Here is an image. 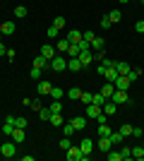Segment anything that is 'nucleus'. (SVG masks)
Returning <instances> with one entry per match:
<instances>
[{"label":"nucleus","instance_id":"1","mask_svg":"<svg viewBox=\"0 0 144 161\" xmlns=\"http://www.w3.org/2000/svg\"><path fill=\"white\" fill-rule=\"evenodd\" d=\"M65 156H67V161H89V154H84L79 147H75V144H70V149L65 152Z\"/></svg>","mask_w":144,"mask_h":161},{"label":"nucleus","instance_id":"2","mask_svg":"<svg viewBox=\"0 0 144 161\" xmlns=\"http://www.w3.org/2000/svg\"><path fill=\"white\" fill-rule=\"evenodd\" d=\"M0 154L5 156V159H12L17 154V142H3L0 144Z\"/></svg>","mask_w":144,"mask_h":161},{"label":"nucleus","instance_id":"3","mask_svg":"<svg viewBox=\"0 0 144 161\" xmlns=\"http://www.w3.org/2000/svg\"><path fill=\"white\" fill-rule=\"evenodd\" d=\"M48 67H51L53 72H65V70H67V60H65V58H58V55H55L53 60L48 63Z\"/></svg>","mask_w":144,"mask_h":161},{"label":"nucleus","instance_id":"4","mask_svg":"<svg viewBox=\"0 0 144 161\" xmlns=\"http://www.w3.org/2000/svg\"><path fill=\"white\" fill-rule=\"evenodd\" d=\"M110 101H115L118 106H120V103H132V101H130V94H127L125 89H115V92H113V96H110Z\"/></svg>","mask_w":144,"mask_h":161},{"label":"nucleus","instance_id":"5","mask_svg":"<svg viewBox=\"0 0 144 161\" xmlns=\"http://www.w3.org/2000/svg\"><path fill=\"white\" fill-rule=\"evenodd\" d=\"M51 89H53V84H51V82L39 80V84H36V92H39L41 96H51Z\"/></svg>","mask_w":144,"mask_h":161},{"label":"nucleus","instance_id":"6","mask_svg":"<svg viewBox=\"0 0 144 161\" xmlns=\"http://www.w3.org/2000/svg\"><path fill=\"white\" fill-rule=\"evenodd\" d=\"M113 84H115V89H125V92H127V89H130V84H132V82L127 80V75H118V80L113 82Z\"/></svg>","mask_w":144,"mask_h":161},{"label":"nucleus","instance_id":"7","mask_svg":"<svg viewBox=\"0 0 144 161\" xmlns=\"http://www.w3.org/2000/svg\"><path fill=\"white\" fill-rule=\"evenodd\" d=\"M41 55H43V58H48V60H53L55 55H58V51H55L51 43H43V46H41Z\"/></svg>","mask_w":144,"mask_h":161},{"label":"nucleus","instance_id":"8","mask_svg":"<svg viewBox=\"0 0 144 161\" xmlns=\"http://www.w3.org/2000/svg\"><path fill=\"white\" fill-rule=\"evenodd\" d=\"M12 142H17V144H22V142L27 140V135H24V128H12Z\"/></svg>","mask_w":144,"mask_h":161},{"label":"nucleus","instance_id":"9","mask_svg":"<svg viewBox=\"0 0 144 161\" xmlns=\"http://www.w3.org/2000/svg\"><path fill=\"white\" fill-rule=\"evenodd\" d=\"M101 108H103V113H106V115H113L118 111V103H115V101H110V99H106V103H103Z\"/></svg>","mask_w":144,"mask_h":161},{"label":"nucleus","instance_id":"10","mask_svg":"<svg viewBox=\"0 0 144 161\" xmlns=\"http://www.w3.org/2000/svg\"><path fill=\"white\" fill-rule=\"evenodd\" d=\"M77 58H79L82 67H89V65H91V60H94V58H91V51H82V53L77 55Z\"/></svg>","mask_w":144,"mask_h":161},{"label":"nucleus","instance_id":"11","mask_svg":"<svg viewBox=\"0 0 144 161\" xmlns=\"http://www.w3.org/2000/svg\"><path fill=\"white\" fill-rule=\"evenodd\" d=\"M101 113H103L101 106H96V103H89V106H87V115H89V118H99Z\"/></svg>","mask_w":144,"mask_h":161},{"label":"nucleus","instance_id":"12","mask_svg":"<svg viewBox=\"0 0 144 161\" xmlns=\"http://www.w3.org/2000/svg\"><path fill=\"white\" fill-rule=\"evenodd\" d=\"M67 70H70V72H79V70H84L82 63H79V58H70V60H67Z\"/></svg>","mask_w":144,"mask_h":161},{"label":"nucleus","instance_id":"13","mask_svg":"<svg viewBox=\"0 0 144 161\" xmlns=\"http://www.w3.org/2000/svg\"><path fill=\"white\" fill-rule=\"evenodd\" d=\"M96 147H99V149H101V152H103V154H106L108 149H113V142H110V137H101Z\"/></svg>","mask_w":144,"mask_h":161},{"label":"nucleus","instance_id":"14","mask_svg":"<svg viewBox=\"0 0 144 161\" xmlns=\"http://www.w3.org/2000/svg\"><path fill=\"white\" fill-rule=\"evenodd\" d=\"M67 41H70V43H79V41H84V34L77 31V29H72V31L67 34Z\"/></svg>","mask_w":144,"mask_h":161},{"label":"nucleus","instance_id":"15","mask_svg":"<svg viewBox=\"0 0 144 161\" xmlns=\"http://www.w3.org/2000/svg\"><path fill=\"white\" fill-rule=\"evenodd\" d=\"M79 149H82L84 154H91V149H94V142H91L89 137H84V140L79 142Z\"/></svg>","mask_w":144,"mask_h":161},{"label":"nucleus","instance_id":"16","mask_svg":"<svg viewBox=\"0 0 144 161\" xmlns=\"http://www.w3.org/2000/svg\"><path fill=\"white\" fill-rule=\"evenodd\" d=\"M72 125H75V130H84L87 128V118H84V115H75V118H72Z\"/></svg>","mask_w":144,"mask_h":161},{"label":"nucleus","instance_id":"17","mask_svg":"<svg viewBox=\"0 0 144 161\" xmlns=\"http://www.w3.org/2000/svg\"><path fill=\"white\" fill-rule=\"evenodd\" d=\"M110 132H113V130H110V125H108V123H101V125L96 128V135H99V137H108Z\"/></svg>","mask_w":144,"mask_h":161},{"label":"nucleus","instance_id":"18","mask_svg":"<svg viewBox=\"0 0 144 161\" xmlns=\"http://www.w3.org/2000/svg\"><path fill=\"white\" fill-rule=\"evenodd\" d=\"M103 77H106L108 82H115L118 80V70L115 67H106V70H103Z\"/></svg>","mask_w":144,"mask_h":161},{"label":"nucleus","instance_id":"19","mask_svg":"<svg viewBox=\"0 0 144 161\" xmlns=\"http://www.w3.org/2000/svg\"><path fill=\"white\" fill-rule=\"evenodd\" d=\"M48 123H51L53 128H62V125H65V123H62V115H60V113H53L51 118H48Z\"/></svg>","mask_w":144,"mask_h":161},{"label":"nucleus","instance_id":"20","mask_svg":"<svg viewBox=\"0 0 144 161\" xmlns=\"http://www.w3.org/2000/svg\"><path fill=\"white\" fill-rule=\"evenodd\" d=\"M67 48H70V41L67 39H60L58 43H55V51H58V53H67Z\"/></svg>","mask_w":144,"mask_h":161},{"label":"nucleus","instance_id":"21","mask_svg":"<svg viewBox=\"0 0 144 161\" xmlns=\"http://www.w3.org/2000/svg\"><path fill=\"white\" fill-rule=\"evenodd\" d=\"M113 92H115V84H113V82L103 84V89H101V94L106 96V99H110V96H113Z\"/></svg>","mask_w":144,"mask_h":161},{"label":"nucleus","instance_id":"22","mask_svg":"<svg viewBox=\"0 0 144 161\" xmlns=\"http://www.w3.org/2000/svg\"><path fill=\"white\" fill-rule=\"evenodd\" d=\"M48 63H51V60H48V58H43L41 53L34 58V67H41V70H43V67H48Z\"/></svg>","mask_w":144,"mask_h":161},{"label":"nucleus","instance_id":"23","mask_svg":"<svg viewBox=\"0 0 144 161\" xmlns=\"http://www.w3.org/2000/svg\"><path fill=\"white\" fill-rule=\"evenodd\" d=\"M14 34V22H3V36H12Z\"/></svg>","mask_w":144,"mask_h":161},{"label":"nucleus","instance_id":"24","mask_svg":"<svg viewBox=\"0 0 144 161\" xmlns=\"http://www.w3.org/2000/svg\"><path fill=\"white\" fill-rule=\"evenodd\" d=\"M108 19H110V24H115V22L123 19V12H120V10H110V12H108Z\"/></svg>","mask_w":144,"mask_h":161},{"label":"nucleus","instance_id":"25","mask_svg":"<svg viewBox=\"0 0 144 161\" xmlns=\"http://www.w3.org/2000/svg\"><path fill=\"white\" fill-rule=\"evenodd\" d=\"M115 70H118V75H127V72H130V65H127V63L115 60Z\"/></svg>","mask_w":144,"mask_h":161},{"label":"nucleus","instance_id":"26","mask_svg":"<svg viewBox=\"0 0 144 161\" xmlns=\"http://www.w3.org/2000/svg\"><path fill=\"white\" fill-rule=\"evenodd\" d=\"M75 132H77V130H75L72 123H65V125H62V135H65V137H72Z\"/></svg>","mask_w":144,"mask_h":161},{"label":"nucleus","instance_id":"27","mask_svg":"<svg viewBox=\"0 0 144 161\" xmlns=\"http://www.w3.org/2000/svg\"><path fill=\"white\" fill-rule=\"evenodd\" d=\"M51 113H62V103H60V99H53V103H51Z\"/></svg>","mask_w":144,"mask_h":161},{"label":"nucleus","instance_id":"28","mask_svg":"<svg viewBox=\"0 0 144 161\" xmlns=\"http://www.w3.org/2000/svg\"><path fill=\"white\" fill-rule=\"evenodd\" d=\"M79 101H82L84 106H89L91 101H94V94H91V92H82V96H79Z\"/></svg>","mask_w":144,"mask_h":161},{"label":"nucleus","instance_id":"29","mask_svg":"<svg viewBox=\"0 0 144 161\" xmlns=\"http://www.w3.org/2000/svg\"><path fill=\"white\" fill-rule=\"evenodd\" d=\"M106 156H108V161H123V154H120V152H113V149H108Z\"/></svg>","mask_w":144,"mask_h":161},{"label":"nucleus","instance_id":"30","mask_svg":"<svg viewBox=\"0 0 144 161\" xmlns=\"http://www.w3.org/2000/svg\"><path fill=\"white\" fill-rule=\"evenodd\" d=\"M89 43H91V48H94V51H101V48H103V39H99V36H94Z\"/></svg>","mask_w":144,"mask_h":161},{"label":"nucleus","instance_id":"31","mask_svg":"<svg viewBox=\"0 0 144 161\" xmlns=\"http://www.w3.org/2000/svg\"><path fill=\"white\" fill-rule=\"evenodd\" d=\"M46 34H48V39H58V36H60V29H58V27H53V24H51Z\"/></svg>","mask_w":144,"mask_h":161},{"label":"nucleus","instance_id":"32","mask_svg":"<svg viewBox=\"0 0 144 161\" xmlns=\"http://www.w3.org/2000/svg\"><path fill=\"white\" fill-rule=\"evenodd\" d=\"M108 137H110V142H113V144H120V142H123V140H125L123 135H120V130H118V132H110V135H108Z\"/></svg>","mask_w":144,"mask_h":161},{"label":"nucleus","instance_id":"33","mask_svg":"<svg viewBox=\"0 0 144 161\" xmlns=\"http://www.w3.org/2000/svg\"><path fill=\"white\" fill-rule=\"evenodd\" d=\"M70 144H72V142H70V137H65V135H62V140L58 142V147H60L62 152H67V149H70Z\"/></svg>","mask_w":144,"mask_h":161},{"label":"nucleus","instance_id":"34","mask_svg":"<svg viewBox=\"0 0 144 161\" xmlns=\"http://www.w3.org/2000/svg\"><path fill=\"white\" fill-rule=\"evenodd\" d=\"M67 96H70L72 101H75V99H79V96H82V89H79V87H72V89L67 92Z\"/></svg>","mask_w":144,"mask_h":161},{"label":"nucleus","instance_id":"35","mask_svg":"<svg viewBox=\"0 0 144 161\" xmlns=\"http://www.w3.org/2000/svg\"><path fill=\"white\" fill-rule=\"evenodd\" d=\"M62 96H65V92H62L60 87H53V89H51V99H62Z\"/></svg>","mask_w":144,"mask_h":161},{"label":"nucleus","instance_id":"36","mask_svg":"<svg viewBox=\"0 0 144 161\" xmlns=\"http://www.w3.org/2000/svg\"><path fill=\"white\" fill-rule=\"evenodd\" d=\"M51 115H53V113H51V108H39V118H41V120H48V118H51Z\"/></svg>","mask_w":144,"mask_h":161},{"label":"nucleus","instance_id":"37","mask_svg":"<svg viewBox=\"0 0 144 161\" xmlns=\"http://www.w3.org/2000/svg\"><path fill=\"white\" fill-rule=\"evenodd\" d=\"M120 135H123V137H132V125H127V123L120 125Z\"/></svg>","mask_w":144,"mask_h":161},{"label":"nucleus","instance_id":"38","mask_svg":"<svg viewBox=\"0 0 144 161\" xmlns=\"http://www.w3.org/2000/svg\"><path fill=\"white\" fill-rule=\"evenodd\" d=\"M132 149V159H142L144 156V147H130Z\"/></svg>","mask_w":144,"mask_h":161},{"label":"nucleus","instance_id":"39","mask_svg":"<svg viewBox=\"0 0 144 161\" xmlns=\"http://www.w3.org/2000/svg\"><path fill=\"white\" fill-rule=\"evenodd\" d=\"M14 17H19V19H22V17H27V7L17 5V7H14Z\"/></svg>","mask_w":144,"mask_h":161},{"label":"nucleus","instance_id":"40","mask_svg":"<svg viewBox=\"0 0 144 161\" xmlns=\"http://www.w3.org/2000/svg\"><path fill=\"white\" fill-rule=\"evenodd\" d=\"M91 103H96V106H103V103H106V96L99 92V94H94V101H91Z\"/></svg>","mask_w":144,"mask_h":161},{"label":"nucleus","instance_id":"41","mask_svg":"<svg viewBox=\"0 0 144 161\" xmlns=\"http://www.w3.org/2000/svg\"><path fill=\"white\" fill-rule=\"evenodd\" d=\"M120 154H123V161H130L132 159V149L130 147H123V149H120Z\"/></svg>","mask_w":144,"mask_h":161},{"label":"nucleus","instance_id":"42","mask_svg":"<svg viewBox=\"0 0 144 161\" xmlns=\"http://www.w3.org/2000/svg\"><path fill=\"white\" fill-rule=\"evenodd\" d=\"M139 75H142V70H139V67H137V70H130V72H127V80H130V82H135V80L139 77Z\"/></svg>","mask_w":144,"mask_h":161},{"label":"nucleus","instance_id":"43","mask_svg":"<svg viewBox=\"0 0 144 161\" xmlns=\"http://www.w3.org/2000/svg\"><path fill=\"white\" fill-rule=\"evenodd\" d=\"M14 128H24L27 130V118H14Z\"/></svg>","mask_w":144,"mask_h":161},{"label":"nucleus","instance_id":"44","mask_svg":"<svg viewBox=\"0 0 144 161\" xmlns=\"http://www.w3.org/2000/svg\"><path fill=\"white\" fill-rule=\"evenodd\" d=\"M53 27L62 29V27H65V17H55V19H53Z\"/></svg>","mask_w":144,"mask_h":161},{"label":"nucleus","instance_id":"45","mask_svg":"<svg viewBox=\"0 0 144 161\" xmlns=\"http://www.w3.org/2000/svg\"><path fill=\"white\" fill-rule=\"evenodd\" d=\"M41 67H31V77H34V80H41Z\"/></svg>","mask_w":144,"mask_h":161},{"label":"nucleus","instance_id":"46","mask_svg":"<svg viewBox=\"0 0 144 161\" xmlns=\"http://www.w3.org/2000/svg\"><path fill=\"white\" fill-rule=\"evenodd\" d=\"M12 128H14L12 123H7V120H5V125H3V132H5V135H12Z\"/></svg>","mask_w":144,"mask_h":161},{"label":"nucleus","instance_id":"47","mask_svg":"<svg viewBox=\"0 0 144 161\" xmlns=\"http://www.w3.org/2000/svg\"><path fill=\"white\" fill-rule=\"evenodd\" d=\"M101 65H103V67H115V60H110V58H103Z\"/></svg>","mask_w":144,"mask_h":161},{"label":"nucleus","instance_id":"48","mask_svg":"<svg viewBox=\"0 0 144 161\" xmlns=\"http://www.w3.org/2000/svg\"><path fill=\"white\" fill-rule=\"evenodd\" d=\"M135 31H137V34H144V19H139L137 24H135Z\"/></svg>","mask_w":144,"mask_h":161},{"label":"nucleus","instance_id":"49","mask_svg":"<svg viewBox=\"0 0 144 161\" xmlns=\"http://www.w3.org/2000/svg\"><path fill=\"white\" fill-rule=\"evenodd\" d=\"M101 29H110V19H108V14L101 19Z\"/></svg>","mask_w":144,"mask_h":161},{"label":"nucleus","instance_id":"50","mask_svg":"<svg viewBox=\"0 0 144 161\" xmlns=\"http://www.w3.org/2000/svg\"><path fill=\"white\" fill-rule=\"evenodd\" d=\"M132 137H144V130L142 128H132Z\"/></svg>","mask_w":144,"mask_h":161},{"label":"nucleus","instance_id":"51","mask_svg":"<svg viewBox=\"0 0 144 161\" xmlns=\"http://www.w3.org/2000/svg\"><path fill=\"white\" fill-rule=\"evenodd\" d=\"M29 108H34L36 113H39V108H41V101H39V99H34V101H31V106H29Z\"/></svg>","mask_w":144,"mask_h":161},{"label":"nucleus","instance_id":"52","mask_svg":"<svg viewBox=\"0 0 144 161\" xmlns=\"http://www.w3.org/2000/svg\"><path fill=\"white\" fill-rule=\"evenodd\" d=\"M108 118H110V115L101 113V115H99V118H96V123H99V125H101V123H108Z\"/></svg>","mask_w":144,"mask_h":161},{"label":"nucleus","instance_id":"53","mask_svg":"<svg viewBox=\"0 0 144 161\" xmlns=\"http://www.w3.org/2000/svg\"><path fill=\"white\" fill-rule=\"evenodd\" d=\"M103 58H106V53H103V48H101V51H96V53H94V60H103Z\"/></svg>","mask_w":144,"mask_h":161},{"label":"nucleus","instance_id":"54","mask_svg":"<svg viewBox=\"0 0 144 161\" xmlns=\"http://www.w3.org/2000/svg\"><path fill=\"white\" fill-rule=\"evenodd\" d=\"M94 36H96L94 31H84V41H91V39H94Z\"/></svg>","mask_w":144,"mask_h":161},{"label":"nucleus","instance_id":"55","mask_svg":"<svg viewBox=\"0 0 144 161\" xmlns=\"http://www.w3.org/2000/svg\"><path fill=\"white\" fill-rule=\"evenodd\" d=\"M0 55H7V48H5V43L0 41Z\"/></svg>","mask_w":144,"mask_h":161},{"label":"nucleus","instance_id":"56","mask_svg":"<svg viewBox=\"0 0 144 161\" xmlns=\"http://www.w3.org/2000/svg\"><path fill=\"white\" fill-rule=\"evenodd\" d=\"M0 34H3V22H0Z\"/></svg>","mask_w":144,"mask_h":161},{"label":"nucleus","instance_id":"57","mask_svg":"<svg viewBox=\"0 0 144 161\" xmlns=\"http://www.w3.org/2000/svg\"><path fill=\"white\" fill-rule=\"evenodd\" d=\"M0 132H3V125H0Z\"/></svg>","mask_w":144,"mask_h":161},{"label":"nucleus","instance_id":"58","mask_svg":"<svg viewBox=\"0 0 144 161\" xmlns=\"http://www.w3.org/2000/svg\"><path fill=\"white\" fill-rule=\"evenodd\" d=\"M142 5H144V0H142Z\"/></svg>","mask_w":144,"mask_h":161}]
</instances>
